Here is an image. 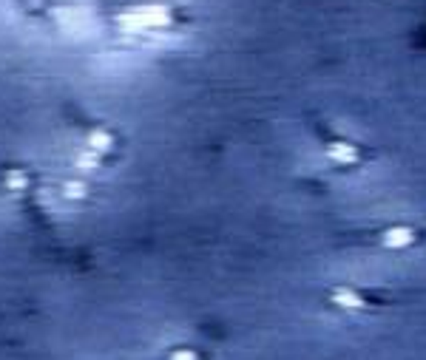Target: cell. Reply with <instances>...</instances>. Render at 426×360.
Here are the masks:
<instances>
[{"label": "cell", "instance_id": "cell-1", "mask_svg": "<svg viewBox=\"0 0 426 360\" xmlns=\"http://www.w3.org/2000/svg\"><path fill=\"white\" fill-rule=\"evenodd\" d=\"M171 360H199V354H196L194 349H176V352L171 354Z\"/></svg>", "mask_w": 426, "mask_h": 360}]
</instances>
